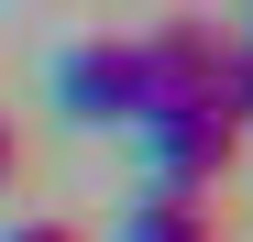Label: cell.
Returning <instances> with one entry per match:
<instances>
[{
	"instance_id": "obj_1",
	"label": "cell",
	"mask_w": 253,
	"mask_h": 242,
	"mask_svg": "<svg viewBox=\"0 0 253 242\" xmlns=\"http://www.w3.org/2000/svg\"><path fill=\"white\" fill-rule=\"evenodd\" d=\"M132 132H143V165H154V187H220L231 176V154H242V121L220 110V99H154V110H132Z\"/></svg>"
},
{
	"instance_id": "obj_2",
	"label": "cell",
	"mask_w": 253,
	"mask_h": 242,
	"mask_svg": "<svg viewBox=\"0 0 253 242\" xmlns=\"http://www.w3.org/2000/svg\"><path fill=\"white\" fill-rule=\"evenodd\" d=\"M55 99H66V121H132L143 110V55L132 44H77L55 66Z\"/></svg>"
},
{
	"instance_id": "obj_3",
	"label": "cell",
	"mask_w": 253,
	"mask_h": 242,
	"mask_svg": "<svg viewBox=\"0 0 253 242\" xmlns=\"http://www.w3.org/2000/svg\"><path fill=\"white\" fill-rule=\"evenodd\" d=\"M121 242H220V209L198 187H143L121 209Z\"/></svg>"
},
{
	"instance_id": "obj_4",
	"label": "cell",
	"mask_w": 253,
	"mask_h": 242,
	"mask_svg": "<svg viewBox=\"0 0 253 242\" xmlns=\"http://www.w3.org/2000/svg\"><path fill=\"white\" fill-rule=\"evenodd\" d=\"M11 242H77V231H66V220H22Z\"/></svg>"
},
{
	"instance_id": "obj_5",
	"label": "cell",
	"mask_w": 253,
	"mask_h": 242,
	"mask_svg": "<svg viewBox=\"0 0 253 242\" xmlns=\"http://www.w3.org/2000/svg\"><path fill=\"white\" fill-rule=\"evenodd\" d=\"M11 165H22V143H11V121H0V187H11Z\"/></svg>"
}]
</instances>
